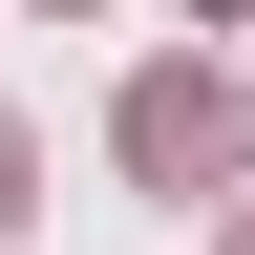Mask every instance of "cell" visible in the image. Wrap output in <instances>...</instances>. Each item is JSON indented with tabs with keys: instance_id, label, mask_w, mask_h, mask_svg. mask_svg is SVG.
Here are the masks:
<instances>
[{
	"instance_id": "cell-1",
	"label": "cell",
	"mask_w": 255,
	"mask_h": 255,
	"mask_svg": "<svg viewBox=\"0 0 255 255\" xmlns=\"http://www.w3.org/2000/svg\"><path fill=\"white\" fill-rule=\"evenodd\" d=\"M234 64H149V85H128V107H107V149H128V170H149V191H213V170H234Z\"/></svg>"
},
{
	"instance_id": "cell-2",
	"label": "cell",
	"mask_w": 255,
	"mask_h": 255,
	"mask_svg": "<svg viewBox=\"0 0 255 255\" xmlns=\"http://www.w3.org/2000/svg\"><path fill=\"white\" fill-rule=\"evenodd\" d=\"M0 234H21V128H0Z\"/></svg>"
},
{
	"instance_id": "cell-3",
	"label": "cell",
	"mask_w": 255,
	"mask_h": 255,
	"mask_svg": "<svg viewBox=\"0 0 255 255\" xmlns=\"http://www.w3.org/2000/svg\"><path fill=\"white\" fill-rule=\"evenodd\" d=\"M234 255H255V213H234Z\"/></svg>"
}]
</instances>
